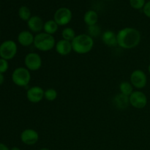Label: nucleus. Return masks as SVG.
<instances>
[{
    "label": "nucleus",
    "instance_id": "nucleus-15",
    "mask_svg": "<svg viewBox=\"0 0 150 150\" xmlns=\"http://www.w3.org/2000/svg\"><path fill=\"white\" fill-rule=\"evenodd\" d=\"M102 41L105 45L109 47H114L117 45V34L111 30H106L102 34Z\"/></svg>",
    "mask_w": 150,
    "mask_h": 150
},
{
    "label": "nucleus",
    "instance_id": "nucleus-32",
    "mask_svg": "<svg viewBox=\"0 0 150 150\" xmlns=\"http://www.w3.org/2000/svg\"><path fill=\"white\" fill-rule=\"evenodd\" d=\"M107 1H110V0H107Z\"/></svg>",
    "mask_w": 150,
    "mask_h": 150
},
{
    "label": "nucleus",
    "instance_id": "nucleus-11",
    "mask_svg": "<svg viewBox=\"0 0 150 150\" xmlns=\"http://www.w3.org/2000/svg\"><path fill=\"white\" fill-rule=\"evenodd\" d=\"M21 141L28 146L35 145L39 140V134L34 129L28 128L23 130L21 133Z\"/></svg>",
    "mask_w": 150,
    "mask_h": 150
},
{
    "label": "nucleus",
    "instance_id": "nucleus-30",
    "mask_svg": "<svg viewBox=\"0 0 150 150\" xmlns=\"http://www.w3.org/2000/svg\"><path fill=\"white\" fill-rule=\"evenodd\" d=\"M40 150H50L49 149H48V148H46V147H43V148H42V149H40Z\"/></svg>",
    "mask_w": 150,
    "mask_h": 150
},
{
    "label": "nucleus",
    "instance_id": "nucleus-28",
    "mask_svg": "<svg viewBox=\"0 0 150 150\" xmlns=\"http://www.w3.org/2000/svg\"><path fill=\"white\" fill-rule=\"evenodd\" d=\"M4 81V77L2 73H0V85L2 84Z\"/></svg>",
    "mask_w": 150,
    "mask_h": 150
},
{
    "label": "nucleus",
    "instance_id": "nucleus-3",
    "mask_svg": "<svg viewBox=\"0 0 150 150\" xmlns=\"http://www.w3.org/2000/svg\"><path fill=\"white\" fill-rule=\"evenodd\" d=\"M34 46L40 51H49L55 48L56 41L53 35L47 34L45 32H40L35 35Z\"/></svg>",
    "mask_w": 150,
    "mask_h": 150
},
{
    "label": "nucleus",
    "instance_id": "nucleus-9",
    "mask_svg": "<svg viewBox=\"0 0 150 150\" xmlns=\"http://www.w3.org/2000/svg\"><path fill=\"white\" fill-rule=\"evenodd\" d=\"M130 105L137 109H142L147 105L148 99L146 95L140 90L133 91L129 96Z\"/></svg>",
    "mask_w": 150,
    "mask_h": 150
},
{
    "label": "nucleus",
    "instance_id": "nucleus-13",
    "mask_svg": "<svg viewBox=\"0 0 150 150\" xmlns=\"http://www.w3.org/2000/svg\"><path fill=\"white\" fill-rule=\"evenodd\" d=\"M17 40L21 45L23 47H29L33 45L34 40H35V35L30 31H22L18 35Z\"/></svg>",
    "mask_w": 150,
    "mask_h": 150
},
{
    "label": "nucleus",
    "instance_id": "nucleus-6",
    "mask_svg": "<svg viewBox=\"0 0 150 150\" xmlns=\"http://www.w3.org/2000/svg\"><path fill=\"white\" fill-rule=\"evenodd\" d=\"M73 13L69 8L65 7H60L56 10L54 15V20L59 26H66L72 20Z\"/></svg>",
    "mask_w": 150,
    "mask_h": 150
},
{
    "label": "nucleus",
    "instance_id": "nucleus-12",
    "mask_svg": "<svg viewBox=\"0 0 150 150\" xmlns=\"http://www.w3.org/2000/svg\"><path fill=\"white\" fill-rule=\"evenodd\" d=\"M44 23L42 19L38 16H32L27 21V26L32 33H40L43 30Z\"/></svg>",
    "mask_w": 150,
    "mask_h": 150
},
{
    "label": "nucleus",
    "instance_id": "nucleus-10",
    "mask_svg": "<svg viewBox=\"0 0 150 150\" xmlns=\"http://www.w3.org/2000/svg\"><path fill=\"white\" fill-rule=\"evenodd\" d=\"M45 91L39 86H34L29 88L26 92V98L32 103H38L44 98Z\"/></svg>",
    "mask_w": 150,
    "mask_h": 150
},
{
    "label": "nucleus",
    "instance_id": "nucleus-29",
    "mask_svg": "<svg viewBox=\"0 0 150 150\" xmlns=\"http://www.w3.org/2000/svg\"><path fill=\"white\" fill-rule=\"evenodd\" d=\"M10 150H21L20 148L17 147V146H13V147H12Z\"/></svg>",
    "mask_w": 150,
    "mask_h": 150
},
{
    "label": "nucleus",
    "instance_id": "nucleus-14",
    "mask_svg": "<svg viewBox=\"0 0 150 150\" xmlns=\"http://www.w3.org/2000/svg\"><path fill=\"white\" fill-rule=\"evenodd\" d=\"M55 50L57 54H59L60 56L68 55L73 51L71 42L64 39L59 40L58 42H56Z\"/></svg>",
    "mask_w": 150,
    "mask_h": 150
},
{
    "label": "nucleus",
    "instance_id": "nucleus-16",
    "mask_svg": "<svg viewBox=\"0 0 150 150\" xmlns=\"http://www.w3.org/2000/svg\"><path fill=\"white\" fill-rule=\"evenodd\" d=\"M99 20L98 13L93 10H89L85 13L83 16V21L88 26L96 25Z\"/></svg>",
    "mask_w": 150,
    "mask_h": 150
},
{
    "label": "nucleus",
    "instance_id": "nucleus-23",
    "mask_svg": "<svg viewBox=\"0 0 150 150\" xmlns=\"http://www.w3.org/2000/svg\"><path fill=\"white\" fill-rule=\"evenodd\" d=\"M101 34V29L98 24L88 26V35H90L92 38H97Z\"/></svg>",
    "mask_w": 150,
    "mask_h": 150
},
{
    "label": "nucleus",
    "instance_id": "nucleus-19",
    "mask_svg": "<svg viewBox=\"0 0 150 150\" xmlns=\"http://www.w3.org/2000/svg\"><path fill=\"white\" fill-rule=\"evenodd\" d=\"M133 86L130 82L122 81L120 84V93L125 96L129 97L133 92Z\"/></svg>",
    "mask_w": 150,
    "mask_h": 150
},
{
    "label": "nucleus",
    "instance_id": "nucleus-24",
    "mask_svg": "<svg viewBox=\"0 0 150 150\" xmlns=\"http://www.w3.org/2000/svg\"><path fill=\"white\" fill-rule=\"evenodd\" d=\"M146 0H130V5L135 10H143Z\"/></svg>",
    "mask_w": 150,
    "mask_h": 150
},
{
    "label": "nucleus",
    "instance_id": "nucleus-1",
    "mask_svg": "<svg viewBox=\"0 0 150 150\" xmlns=\"http://www.w3.org/2000/svg\"><path fill=\"white\" fill-rule=\"evenodd\" d=\"M117 45L124 49H132L139 45L142 35L138 29L125 27L120 29L117 34Z\"/></svg>",
    "mask_w": 150,
    "mask_h": 150
},
{
    "label": "nucleus",
    "instance_id": "nucleus-27",
    "mask_svg": "<svg viewBox=\"0 0 150 150\" xmlns=\"http://www.w3.org/2000/svg\"><path fill=\"white\" fill-rule=\"evenodd\" d=\"M0 150H10V149H9L8 146L4 144L0 143Z\"/></svg>",
    "mask_w": 150,
    "mask_h": 150
},
{
    "label": "nucleus",
    "instance_id": "nucleus-18",
    "mask_svg": "<svg viewBox=\"0 0 150 150\" xmlns=\"http://www.w3.org/2000/svg\"><path fill=\"white\" fill-rule=\"evenodd\" d=\"M58 29L59 25L56 23L54 19L53 20H48L44 23L43 32H45V33L53 35L58 31Z\"/></svg>",
    "mask_w": 150,
    "mask_h": 150
},
{
    "label": "nucleus",
    "instance_id": "nucleus-31",
    "mask_svg": "<svg viewBox=\"0 0 150 150\" xmlns=\"http://www.w3.org/2000/svg\"><path fill=\"white\" fill-rule=\"evenodd\" d=\"M148 70H149V73L150 74V64H149V66H148Z\"/></svg>",
    "mask_w": 150,
    "mask_h": 150
},
{
    "label": "nucleus",
    "instance_id": "nucleus-26",
    "mask_svg": "<svg viewBox=\"0 0 150 150\" xmlns=\"http://www.w3.org/2000/svg\"><path fill=\"white\" fill-rule=\"evenodd\" d=\"M143 13L147 18H150V0L146 1L143 8Z\"/></svg>",
    "mask_w": 150,
    "mask_h": 150
},
{
    "label": "nucleus",
    "instance_id": "nucleus-20",
    "mask_svg": "<svg viewBox=\"0 0 150 150\" xmlns=\"http://www.w3.org/2000/svg\"><path fill=\"white\" fill-rule=\"evenodd\" d=\"M18 16L22 21L27 22L29 20V18L32 17L30 9L27 6L25 5L20 7V8L18 9Z\"/></svg>",
    "mask_w": 150,
    "mask_h": 150
},
{
    "label": "nucleus",
    "instance_id": "nucleus-2",
    "mask_svg": "<svg viewBox=\"0 0 150 150\" xmlns=\"http://www.w3.org/2000/svg\"><path fill=\"white\" fill-rule=\"evenodd\" d=\"M73 51L78 54H86L90 52L94 47V40L88 34L77 35L72 40Z\"/></svg>",
    "mask_w": 150,
    "mask_h": 150
},
{
    "label": "nucleus",
    "instance_id": "nucleus-4",
    "mask_svg": "<svg viewBox=\"0 0 150 150\" xmlns=\"http://www.w3.org/2000/svg\"><path fill=\"white\" fill-rule=\"evenodd\" d=\"M12 81L18 86H26L31 81L30 71L26 67H19L15 69L12 73Z\"/></svg>",
    "mask_w": 150,
    "mask_h": 150
},
{
    "label": "nucleus",
    "instance_id": "nucleus-8",
    "mask_svg": "<svg viewBox=\"0 0 150 150\" xmlns=\"http://www.w3.org/2000/svg\"><path fill=\"white\" fill-rule=\"evenodd\" d=\"M130 81L133 87L137 89H142L147 84V76L143 70L137 69L132 72Z\"/></svg>",
    "mask_w": 150,
    "mask_h": 150
},
{
    "label": "nucleus",
    "instance_id": "nucleus-7",
    "mask_svg": "<svg viewBox=\"0 0 150 150\" xmlns=\"http://www.w3.org/2000/svg\"><path fill=\"white\" fill-rule=\"evenodd\" d=\"M24 64L29 71H37L42 67V58L38 53L30 52L25 57Z\"/></svg>",
    "mask_w": 150,
    "mask_h": 150
},
{
    "label": "nucleus",
    "instance_id": "nucleus-22",
    "mask_svg": "<svg viewBox=\"0 0 150 150\" xmlns=\"http://www.w3.org/2000/svg\"><path fill=\"white\" fill-rule=\"evenodd\" d=\"M58 97V93L57 90L53 88H49L46 89L44 93V98L48 101H54Z\"/></svg>",
    "mask_w": 150,
    "mask_h": 150
},
{
    "label": "nucleus",
    "instance_id": "nucleus-17",
    "mask_svg": "<svg viewBox=\"0 0 150 150\" xmlns=\"http://www.w3.org/2000/svg\"><path fill=\"white\" fill-rule=\"evenodd\" d=\"M114 105L119 109H125L130 105V101H129V97L125 96L122 94L120 93L114 97L113 100Z\"/></svg>",
    "mask_w": 150,
    "mask_h": 150
},
{
    "label": "nucleus",
    "instance_id": "nucleus-21",
    "mask_svg": "<svg viewBox=\"0 0 150 150\" xmlns=\"http://www.w3.org/2000/svg\"><path fill=\"white\" fill-rule=\"evenodd\" d=\"M76 35H77L76 34L75 30L71 27H66L63 29V30L62 31V39L70 41V42H72V40L76 38Z\"/></svg>",
    "mask_w": 150,
    "mask_h": 150
},
{
    "label": "nucleus",
    "instance_id": "nucleus-25",
    "mask_svg": "<svg viewBox=\"0 0 150 150\" xmlns=\"http://www.w3.org/2000/svg\"><path fill=\"white\" fill-rule=\"evenodd\" d=\"M9 68L8 61L2 58H0V73H4L7 71Z\"/></svg>",
    "mask_w": 150,
    "mask_h": 150
},
{
    "label": "nucleus",
    "instance_id": "nucleus-5",
    "mask_svg": "<svg viewBox=\"0 0 150 150\" xmlns=\"http://www.w3.org/2000/svg\"><path fill=\"white\" fill-rule=\"evenodd\" d=\"M18 51L17 44L15 41L7 40L0 45V57L6 60L13 59Z\"/></svg>",
    "mask_w": 150,
    "mask_h": 150
}]
</instances>
